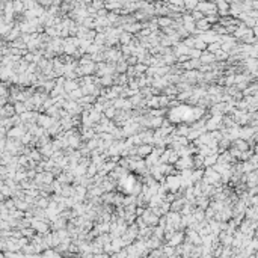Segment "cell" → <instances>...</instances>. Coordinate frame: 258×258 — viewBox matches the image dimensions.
Returning a JSON list of instances; mask_svg holds the SVG:
<instances>
[{
    "instance_id": "obj_5",
    "label": "cell",
    "mask_w": 258,
    "mask_h": 258,
    "mask_svg": "<svg viewBox=\"0 0 258 258\" xmlns=\"http://www.w3.org/2000/svg\"><path fill=\"white\" fill-rule=\"evenodd\" d=\"M181 240H183V234H181V233H177V235L174 237V239H169V244H171V246H174V244H178Z\"/></svg>"
},
{
    "instance_id": "obj_10",
    "label": "cell",
    "mask_w": 258,
    "mask_h": 258,
    "mask_svg": "<svg viewBox=\"0 0 258 258\" xmlns=\"http://www.w3.org/2000/svg\"><path fill=\"white\" fill-rule=\"evenodd\" d=\"M125 68H127V65H125V63H119V67H118V71H125Z\"/></svg>"
},
{
    "instance_id": "obj_8",
    "label": "cell",
    "mask_w": 258,
    "mask_h": 258,
    "mask_svg": "<svg viewBox=\"0 0 258 258\" xmlns=\"http://www.w3.org/2000/svg\"><path fill=\"white\" fill-rule=\"evenodd\" d=\"M30 158H33V160H38V158H39V154L36 153V151H32V154H30Z\"/></svg>"
},
{
    "instance_id": "obj_1",
    "label": "cell",
    "mask_w": 258,
    "mask_h": 258,
    "mask_svg": "<svg viewBox=\"0 0 258 258\" xmlns=\"http://www.w3.org/2000/svg\"><path fill=\"white\" fill-rule=\"evenodd\" d=\"M177 166L181 171L183 169H190L192 166H193V160H192L189 156H181V158H178V162H177Z\"/></svg>"
},
{
    "instance_id": "obj_7",
    "label": "cell",
    "mask_w": 258,
    "mask_h": 258,
    "mask_svg": "<svg viewBox=\"0 0 258 258\" xmlns=\"http://www.w3.org/2000/svg\"><path fill=\"white\" fill-rule=\"evenodd\" d=\"M113 112H115V107H112L110 110L107 109V110H106V116H107V118H112V116H113V115H115V113H113Z\"/></svg>"
},
{
    "instance_id": "obj_2",
    "label": "cell",
    "mask_w": 258,
    "mask_h": 258,
    "mask_svg": "<svg viewBox=\"0 0 258 258\" xmlns=\"http://www.w3.org/2000/svg\"><path fill=\"white\" fill-rule=\"evenodd\" d=\"M151 153H153L151 145H142V147H139V149H137V154H139V156H149Z\"/></svg>"
},
{
    "instance_id": "obj_9",
    "label": "cell",
    "mask_w": 258,
    "mask_h": 258,
    "mask_svg": "<svg viewBox=\"0 0 258 258\" xmlns=\"http://www.w3.org/2000/svg\"><path fill=\"white\" fill-rule=\"evenodd\" d=\"M162 233H163V228H162V227L157 228V229H156V237H162Z\"/></svg>"
},
{
    "instance_id": "obj_3",
    "label": "cell",
    "mask_w": 258,
    "mask_h": 258,
    "mask_svg": "<svg viewBox=\"0 0 258 258\" xmlns=\"http://www.w3.org/2000/svg\"><path fill=\"white\" fill-rule=\"evenodd\" d=\"M39 124H41L42 127L47 128V127H50V125L53 124V119H51V118H48V116H41V118H39Z\"/></svg>"
},
{
    "instance_id": "obj_4",
    "label": "cell",
    "mask_w": 258,
    "mask_h": 258,
    "mask_svg": "<svg viewBox=\"0 0 258 258\" xmlns=\"http://www.w3.org/2000/svg\"><path fill=\"white\" fill-rule=\"evenodd\" d=\"M63 88L67 89L68 92H72V91L78 89V86H77V83H76V82H71V80H68L67 83H65V86H63Z\"/></svg>"
},
{
    "instance_id": "obj_11",
    "label": "cell",
    "mask_w": 258,
    "mask_h": 258,
    "mask_svg": "<svg viewBox=\"0 0 258 258\" xmlns=\"http://www.w3.org/2000/svg\"><path fill=\"white\" fill-rule=\"evenodd\" d=\"M143 70H147V67H143V65H137V67H136V71H139V72L143 71Z\"/></svg>"
},
{
    "instance_id": "obj_6",
    "label": "cell",
    "mask_w": 258,
    "mask_h": 258,
    "mask_svg": "<svg viewBox=\"0 0 258 258\" xmlns=\"http://www.w3.org/2000/svg\"><path fill=\"white\" fill-rule=\"evenodd\" d=\"M24 109H26V106H23V104H17L15 112H17V113H21V112H24Z\"/></svg>"
}]
</instances>
